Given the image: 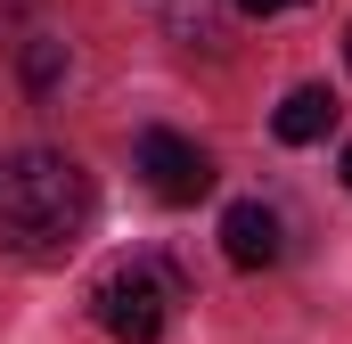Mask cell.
I'll use <instances>...</instances> for the list:
<instances>
[{"instance_id": "1", "label": "cell", "mask_w": 352, "mask_h": 344, "mask_svg": "<svg viewBox=\"0 0 352 344\" xmlns=\"http://www.w3.org/2000/svg\"><path fill=\"white\" fill-rule=\"evenodd\" d=\"M90 222H98V189L74 156H58V148L0 156V255L50 270L90 238Z\"/></svg>"}, {"instance_id": "2", "label": "cell", "mask_w": 352, "mask_h": 344, "mask_svg": "<svg viewBox=\"0 0 352 344\" xmlns=\"http://www.w3.org/2000/svg\"><path fill=\"white\" fill-rule=\"evenodd\" d=\"M90 303H98V328L115 344H156L173 328V312L188 303V287H180V270L164 255H131L90 287Z\"/></svg>"}, {"instance_id": "3", "label": "cell", "mask_w": 352, "mask_h": 344, "mask_svg": "<svg viewBox=\"0 0 352 344\" xmlns=\"http://www.w3.org/2000/svg\"><path fill=\"white\" fill-rule=\"evenodd\" d=\"M140 172H148V189L164 197V205H197L205 189H213V156L197 148V140H180V131H140Z\"/></svg>"}, {"instance_id": "4", "label": "cell", "mask_w": 352, "mask_h": 344, "mask_svg": "<svg viewBox=\"0 0 352 344\" xmlns=\"http://www.w3.org/2000/svg\"><path fill=\"white\" fill-rule=\"evenodd\" d=\"M221 255L238 262V270H270V262H278V213L254 205V197H238V205L221 213Z\"/></svg>"}, {"instance_id": "5", "label": "cell", "mask_w": 352, "mask_h": 344, "mask_svg": "<svg viewBox=\"0 0 352 344\" xmlns=\"http://www.w3.org/2000/svg\"><path fill=\"white\" fill-rule=\"evenodd\" d=\"M336 115H344V107H336V90H328V83H303V90H287V98H278L270 131H278L287 148H311V140H328V131H336Z\"/></svg>"}, {"instance_id": "6", "label": "cell", "mask_w": 352, "mask_h": 344, "mask_svg": "<svg viewBox=\"0 0 352 344\" xmlns=\"http://www.w3.org/2000/svg\"><path fill=\"white\" fill-rule=\"evenodd\" d=\"M66 83V41H25V90H58Z\"/></svg>"}, {"instance_id": "7", "label": "cell", "mask_w": 352, "mask_h": 344, "mask_svg": "<svg viewBox=\"0 0 352 344\" xmlns=\"http://www.w3.org/2000/svg\"><path fill=\"white\" fill-rule=\"evenodd\" d=\"M278 8H303V0H238V17H278Z\"/></svg>"}, {"instance_id": "8", "label": "cell", "mask_w": 352, "mask_h": 344, "mask_svg": "<svg viewBox=\"0 0 352 344\" xmlns=\"http://www.w3.org/2000/svg\"><path fill=\"white\" fill-rule=\"evenodd\" d=\"M344 66H352V25H344Z\"/></svg>"}, {"instance_id": "9", "label": "cell", "mask_w": 352, "mask_h": 344, "mask_svg": "<svg viewBox=\"0 0 352 344\" xmlns=\"http://www.w3.org/2000/svg\"><path fill=\"white\" fill-rule=\"evenodd\" d=\"M344 189H352V148H344Z\"/></svg>"}]
</instances>
